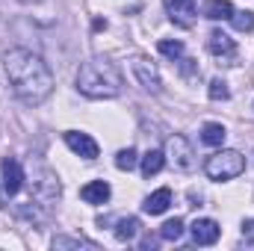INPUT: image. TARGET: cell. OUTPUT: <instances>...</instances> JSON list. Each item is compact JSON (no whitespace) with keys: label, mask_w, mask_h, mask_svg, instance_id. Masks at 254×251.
<instances>
[{"label":"cell","mask_w":254,"mask_h":251,"mask_svg":"<svg viewBox=\"0 0 254 251\" xmlns=\"http://www.w3.org/2000/svg\"><path fill=\"white\" fill-rule=\"evenodd\" d=\"M116 166H119L122 172H130V169L136 166V148H125V151H119V154H116Z\"/></svg>","instance_id":"44dd1931"},{"label":"cell","mask_w":254,"mask_h":251,"mask_svg":"<svg viewBox=\"0 0 254 251\" xmlns=\"http://www.w3.org/2000/svg\"><path fill=\"white\" fill-rule=\"evenodd\" d=\"M3 65H6L9 86H12V92L18 95L21 104L39 107V104H45L51 98L54 74H51V68L45 65L42 57H36L27 48H15V51H9L3 57Z\"/></svg>","instance_id":"6da1fadb"},{"label":"cell","mask_w":254,"mask_h":251,"mask_svg":"<svg viewBox=\"0 0 254 251\" xmlns=\"http://www.w3.org/2000/svg\"><path fill=\"white\" fill-rule=\"evenodd\" d=\"M139 219L136 216H127V219H122L119 225H116V237L122 240V243H130V240H136V234H139Z\"/></svg>","instance_id":"2e32d148"},{"label":"cell","mask_w":254,"mask_h":251,"mask_svg":"<svg viewBox=\"0 0 254 251\" xmlns=\"http://www.w3.org/2000/svg\"><path fill=\"white\" fill-rule=\"evenodd\" d=\"M110 195H113V189H110L107 181H89L86 187L80 189V198H83L86 204H107Z\"/></svg>","instance_id":"8fae6325"},{"label":"cell","mask_w":254,"mask_h":251,"mask_svg":"<svg viewBox=\"0 0 254 251\" xmlns=\"http://www.w3.org/2000/svg\"><path fill=\"white\" fill-rule=\"evenodd\" d=\"M210 98H213V101H228V98H231L228 83H225V80H219V77H216V80H210Z\"/></svg>","instance_id":"7402d4cb"},{"label":"cell","mask_w":254,"mask_h":251,"mask_svg":"<svg viewBox=\"0 0 254 251\" xmlns=\"http://www.w3.org/2000/svg\"><path fill=\"white\" fill-rule=\"evenodd\" d=\"M190 231H192V243L195 246H213L219 240V234H222L219 222H213V219H195Z\"/></svg>","instance_id":"30bf717a"},{"label":"cell","mask_w":254,"mask_h":251,"mask_svg":"<svg viewBox=\"0 0 254 251\" xmlns=\"http://www.w3.org/2000/svg\"><path fill=\"white\" fill-rule=\"evenodd\" d=\"M163 3H166V12H169L172 24H178L184 30H190L192 24H195V15H198L195 0H163Z\"/></svg>","instance_id":"5b68a950"},{"label":"cell","mask_w":254,"mask_h":251,"mask_svg":"<svg viewBox=\"0 0 254 251\" xmlns=\"http://www.w3.org/2000/svg\"><path fill=\"white\" fill-rule=\"evenodd\" d=\"M201 15H204V18H210V21H231L234 6H231L228 0H204Z\"/></svg>","instance_id":"4fadbf2b"},{"label":"cell","mask_w":254,"mask_h":251,"mask_svg":"<svg viewBox=\"0 0 254 251\" xmlns=\"http://www.w3.org/2000/svg\"><path fill=\"white\" fill-rule=\"evenodd\" d=\"M231 24H234L240 33H252V30H254V12H249V9L234 12V15H231Z\"/></svg>","instance_id":"ac0fdd59"},{"label":"cell","mask_w":254,"mask_h":251,"mask_svg":"<svg viewBox=\"0 0 254 251\" xmlns=\"http://www.w3.org/2000/svg\"><path fill=\"white\" fill-rule=\"evenodd\" d=\"M77 89L86 98H116L122 92V71L107 60H86L77 71Z\"/></svg>","instance_id":"7a4b0ae2"},{"label":"cell","mask_w":254,"mask_h":251,"mask_svg":"<svg viewBox=\"0 0 254 251\" xmlns=\"http://www.w3.org/2000/svg\"><path fill=\"white\" fill-rule=\"evenodd\" d=\"M0 169H3V189H6V195H18L21 187H24V169H21V163L15 157H6Z\"/></svg>","instance_id":"9c48e42d"},{"label":"cell","mask_w":254,"mask_h":251,"mask_svg":"<svg viewBox=\"0 0 254 251\" xmlns=\"http://www.w3.org/2000/svg\"><path fill=\"white\" fill-rule=\"evenodd\" d=\"M133 77H136V80H139V86H142L145 92H151V95H157V92L163 89L160 71L148 63V60H133Z\"/></svg>","instance_id":"52a82bcc"},{"label":"cell","mask_w":254,"mask_h":251,"mask_svg":"<svg viewBox=\"0 0 254 251\" xmlns=\"http://www.w3.org/2000/svg\"><path fill=\"white\" fill-rule=\"evenodd\" d=\"M225 136H228V130H225L222 125H216V122H207V125L201 127V142H204V145L219 148V145L225 142Z\"/></svg>","instance_id":"5bb4252c"},{"label":"cell","mask_w":254,"mask_h":251,"mask_svg":"<svg viewBox=\"0 0 254 251\" xmlns=\"http://www.w3.org/2000/svg\"><path fill=\"white\" fill-rule=\"evenodd\" d=\"M207 51H210L213 57L225 60L228 65H231V60L237 57V45H234V39H231L228 33H222V30H213V33L207 36Z\"/></svg>","instance_id":"ba28073f"},{"label":"cell","mask_w":254,"mask_h":251,"mask_svg":"<svg viewBox=\"0 0 254 251\" xmlns=\"http://www.w3.org/2000/svg\"><path fill=\"white\" fill-rule=\"evenodd\" d=\"M243 237H246V240H254V219L243 222Z\"/></svg>","instance_id":"603a6c76"},{"label":"cell","mask_w":254,"mask_h":251,"mask_svg":"<svg viewBox=\"0 0 254 251\" xmlns=\"http://www.w3.org/2000/svg\"><path fill=\"white\" fill-rule=\"evenodd\" d=\"M163 166H166V154H163V151H154V148H151V151L142 157V175H145V178L157 175Z\"/></svg>","instance_id":"9a60e30c"},{"label":"cell","mask_w":254,"mask_h":251,"mask_svg":"<svg viewBox=\"0 0 254 251\" xmlns=\"http://www.w3.org/2000/svg\"><path fill=\"white\" fill-rule=\"evenodd\" d=\"M246 172V157L240 151H216L204 163V175L210 181H234Z\"/></svg>","instance_id":"3957f363"},{"label":"cell","mask_w":254,"mask_h":251,"mask_svg":"<svg viewBox=\"0 0 254 251\" xmlns=\"http://www.w3.org/2000/svg\"><path fill=\"white\" fill-rule=\"evenodd\" d=\"M160 237H163L166 243H178V240L184 237V219H178V216L169 219V222L160 228Z\"/></svg>","instance_id":"e0dca14e"},{"label":"cell","mask_w":254,"mask_h":251,"mask_svg":"<svg viewBox=\"0 0 254 251\" xmlns=\"http://www.w3.org/2000/svg\"><path fill=\"white\" fill-rule=\"evenodd\" d=\"M166 160L178 169V172H192L195 169V151L187 142V136H172L166 142Z\"/></svg>","instance_id":"277c9868"},{"label":"cell","mask_w":254,"mask_h":251,"mask_svg":"<svg viewBox=\"0 0 254 251\" xmlns=\"http://www.w3.org/2000/svg\"><path fill=\"white\" fill-rule=\"evenodd\" d=\"M21 3H39V0H21Z\"/></svg>","instance_id":"cb8c5ba5"},{"label":"cell","mask_w":254,"mask_h":251,"mask_svg":"<svg viewBox=\"0 0 254 251\" xmlns=\"http://www.w3.org/2000/svg\"><path fill=\"white\" fill-rule=\"evenodd\" d=\"M169 204H172V189L163 187V189H157L154 195H148V198H145L142 210H145V213H151V216H160V213H166V210H169Z\"/></svg>","instance_id":"7c38bea8"},{"label":"cell","mask_w":254,"mask_h":251,"mask_svg":"<svg viewBox=\"0 0 254 251\" xmlns=\"http://www.w3.org/2000/svg\"><path fill=\"white\" fill-rule=\"evenodd\" d=\"M54 249H95V243L80 237H54Z\"/></svg>","instance_id":"d6986e66"},{"label":"cell","mask_w":254,"mask_h":251,"mask_svg":"<svg viewBox=\"0 0 254 251\" xmlns=\"http://www.w3.org/2000/svg\"><path fill=\"white\" fill-rule=\"evenodd\" d=\"M157 48H160V54H163V57H169V60H181V57H184V45H181V42L163 39Z\"/></svg>","instance_id":"ffe728a7"},{"label":"cell","mask_w":254,"mask_h":251,"mask_svg":"<svg viewBox=\"0 0 254 251\" xmlns=\"http://www.w3.org/2000/svg\"><path fill=\"white\" fill-rule=\"evenodd\" d=\"M65 145H68L77 157H83V160H98V142H95L89 133L68 130V133H65Z\"/></svg>","instance_id":"8992f818"}]
</instances>
